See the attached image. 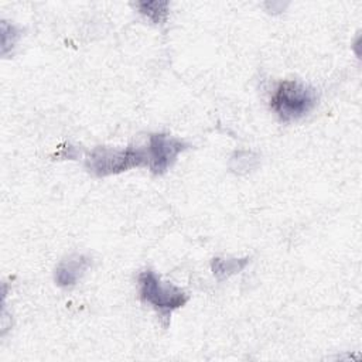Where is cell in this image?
I'll return each instance as SVG.
<instances>
[{
  "label": "cell",
  "instance_id": "52a82bcc",
  "mask_svg": "<svg viewBox=\"0 0 362 362\" xmlns=\"http://www.w3.org/2000/svg\"><path fill=\"white\" fill-rule=\"evenodd\" d=\"M137 8L141 14L150 18L154 23H163L168 13L167 1H140L137 3Z\"/></svg>",
  "mask_w": 362,
  "mask_h": 362
},
{
  "label": "cell",
  "instance_id": "5b68a950",
  "mask_svg": "<svg viewBox=\"0 0 362 362\" xmlns=\"http://www.w3.org/2000/svg\"><path fill=\"white\" fill-rule=\"evenodd\" d=\"M90 259L85 255H72L64 259L55 269V281L61 287L74 286L85 270L89 267Z\"/></svg>",
  "mask_w": 362,
  "mask_h": 362
},
{
  "label": "cell",
  "instance_id": "7a4b0ae2",
  "mask_svg": "<svg viewBox=\"0 0 362 362\" xmlns=\"http://www.w3.org/2000/svg\"><path fill=\"white\" fill-rule=\"evenodd\" d=\"M86 168L98 177L119 174L134 167L147 165V151L137 147L123 150L109 147H95L86 157Z\"/></svg>",
  "mask_w": 362,
  "mask_h": 362
},
{
  "label": "cell",
  "instance_id": "3957f363",
  "mask_svg": "<svg viewBox=\"0 0 362 362\" xmlns=\"http://www.w3.org/2000/svg\"><path fill=\"white\" fill-rule=\"evenodd\" d=\"M139 291L140 298L161 314H168L188 301V294L184 290L163 281L153 270H144L139 274Z\"/></svg>",
  "mask_w": 362,
  "mask_h": 362
},
{
  "label": "cell",
  "instance_id": "8992f818",
  "mask_svg": "<svg viewBox=\"0 0 362 362\" xmlns=\"http://www.w3.org/2000/svg\"><path fill=\"white\" fill-rule=\"evenodd\" d=\"M249 263V257H245V259H214L212 260V272L214 274L222 280L233 273H239L246 264Z\"/></svg>",
  "mask_w": 362,
  "mask_h": 362
},
{
  "label": "cell",
  "instance_id": "6da1fadb",
  "mask_svg": "<svg viewBox=\"0 0 362 362\" xmlns=\"http://www.w3.org/2000/svg\"><path fill=\"white\" fill-rule=\"evenodd\" d=\"M317 90L300 81H281L276 86L270 107L283 122H293L308 115L317 105Z\"/></svg>",
  "mask_w": 362,
  "mask_h": 362
},
{
  "label": "cell",
  "instance_id": "277c9868",
  "mask_svg": "<svg viewBox=\"0 0 362 362\" xmlns=\"http://www.w3.org/2000/svg\"><path fill=\"white\" fill-rule=\"evenodd\" d=\"M188 147L184 141L170 137L165 133H153L150 136L147 151V165L153 174H164L175 161L177 156Z\"/></svg>",
  "mask_w": 362,
  "mask_h": 362
}]
</instances>
